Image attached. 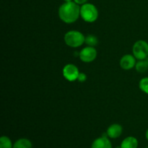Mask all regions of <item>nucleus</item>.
Segmentation results:
<instances>
[{
	"mask_svg": "<svg viewBox=\"0 0 148 148\" xmlns=\"http://www.w3.org/2000/svg\"><path fill=\"white\" fill-rule=\"evenodd\" d=\"M0 148H13L12 140L7 136H2L0 138Z\"/></svg>",
	"mask_w": 148,
	"mask_h": 148,
	"instance_id": "nucleus-14",
	"label": "nucleus"
},
{
	"mask_svg": "<svg viewBox=\"0 0 148 148\" xmlns=\"http://www.w3.org/2000/svg\"><path fill=\"white\" fill-rule=\"evenodd\" d=\"M64 1H66H66H72V0H64Z\"/></svg>",
	"mask_w": 148,
	"mask_h": 148,
	"instance_id": "nucleus-19",
	"label": "nucleus"
},
{
	"mask_svg": "<svg viewBox=\"0 0 148 148\" xmlns=\"http://www.w3.org/2000/svg\"><path fill=\"white\" fill-rule=\"evenodd\" d=\"M116 148H121V146H118V147H116Z\"/></svg>",
	"mask_w": 148,
	"mask_h": 148,
	"instance_id": "nucleus-20",
	"label": "nucleus"
},
{
	"mask_svg": "<svg viewBox=\"0 0 148 148\" xmlns=\"http://www.w3.org/2000/svg\"><path fill=\"white\" fill-rule=\"evenodd\" d=\"M139 88L141 91L148 95V77H145L140 79L139 82Z\"/></svg>",
	"mask_w": 148,
	"mask_h": 148,
	"instance_id": "nucleus-15",
	"label": "nucleus"
},
{
	"mask_svg": "<svg viewBox=\"0 0 148 148\" xmlns=\"http://www.w3.org/2000/svg\"><path fill=\"white\" fill-rule=\"evenodd\" d=\"M74 1L79 5H82V4L87 3L88 0H74Z\"/></svg>",
	"mask_w": 148,
	"mask_h": 148,
	"instance_id": "nucleus-17",
	"label": "nucleus"
},
{
	"mask_svg": "<svg viewBox=\"0 0 148 148\" xmlns=\"http://www.w3.org/2000/svg\"><path fill=\"white\" fill-rule=\"evenodd\" d=\"M137 59L133 54H125L121 58L119 65L121 69L124 70H130L135 67Z\"/></svg>",
	"mask_w": 148,
	"mask_h": 148,
	"instance_id": "nucleus-7",
	"label": "nucleus"
},
{
	"mask_svg": "<svg viewBox=\"0 0 148 148\" xmlns=\"http://www.w3.org/2000/svg\"><path fill=\"white\" fill-rule=\"evenodd\" d=\"M87 79V75H85L84 72H79V76L77 77V80L79 81V82H85Z\"/></svg>",
	"mask_w": 148,
	"mask_h": 148,
	"instance_id": "nucleus-16",
	"label": "nucleus"
},
{
	"mask_svg": "<svg viewBox=\"0 0 148 148\" xmlns=\"http://www.w3.org/2000/svg\"><path fill=\"white\" fill-rule=\"evenodd\" d=\"M85 43L88 46L95 47L98 43V39L95 35H88L87 36H85Z\"/></svg>",
	"mask_w": 148,
	"mask_h": 148,
	"instance_id": "nucleus-13",
	"label": "nucleus"
},
{
	"mask_svg": "<svg viewBox=\"0 0 148 148\" xmlns=\"http://www.w3.org/2000/svg\"><path fill=\"white\" fill-rule=\"evenodd\" d=\"M145 137H146V139H147V140L148 141V129L147 130V131H146V133H145Z\"/></svg>",
	"mask_w": 148,
	"mask_h": 148,
	"instance_id": "nucleus-18",
	"label": "nucleus"
},
{
	"mask_svg": "<svg viewBox=\"0 0 148 148\" xmlns=\"http://www.w3.org/2000/svg\"><path fill=\"white\" fill-rule=\"evenodd\" d=\"M132 53L137 60H143L148 57V43L144 40H139L134 43Z\"/></svg>",
	"mask_w": 148,
	"mask_h": 148,
	"instance_id": "nucleus-4",
	"label": "nucleus"
},
{
	"mask_svg": "<svg viewBox=\"0 0 148 148\" xmlns=\"http://www.w3.org/2000/svg\"><path fill=\"white\" fill-rule=\"evenodd\" d=\"M139 145V142L136 137L130 136L123 140L121 143V148H137Z\"/></svg>",
	"mask_w": 148,
	"mask_h": 148,
	"instance_id": "nucleus-10",
	"label": "nucleus"
},
{
	"mask_svg": "<svg viewBox=\"0 0 148 148\" xmlns=\"http://www.w3.org/2000/svg\"><path fill=\"white\" fill-rule=\"evenodd\" d=\"M13 148H33V144L28 139L20 138L13 144Z\"/></svg>",
	"mask_w": 148,
	"mask_h": 148,
	"instance_id": "nucleus-11",
	"label": "nucleus"
},
{
	"mask_svg": "<svg viewBox=\"0 0 148 148\" xmlns=\"http://www.w3.org/2000/svg\"><path fill=\"white\" fill-rule=\"evenodd\" d=\"M97 55H98L97 50L95 47L92 46H87L79 52V59L85 63H90L93 62L96 59Z\"/></svg>",
	"mask_w": 148,
	"mask_h": 148,
	"instance_id": "nucleus-5",
	"label": "nucleus"
},
{
	"mask_svg": "<svg viewBox=\"0 0 148 148\" xmlns=\"http://www.w3.org/2000/svg\"><path fill=\"white\" fill-rule=\"evenodd\" d=\"M123 132V128L121 125L119 124H113L108 127L106 134L110 139L119 138Z\"/></svg>",
	"mask_w": 148,
	"mask_h": 148,
	"instance_id": "nucleus-9",
	"label": "nucleus"
},
{
	"mask_svg": "<svg viewBox=\"0 0 148 148\" xmlns=\"http://www.w3.org/2000/svg\"><path fill=\"white\" fill-rule=\"evenodd\" d=\"M58 14L62 22L66 24H72L80 17V7L75 1H65L59 7Z\"/></svg>",
	"mask_w": 148,
	"mask_h": 148,
	"instance_id": "nucleus-1",
	"label": "nucleus"
},
{
	"mask_svg": "<svg viewBox=\"0 0 148 148\" xmlns=\"http://www.w3.org/2000/svg\"><path fill=\"white\" fill-rule=\"evenodd\" d=\"M80 17L87 23H94L98 18V10L94 4L85 3L80 7Z\"/></svg>",
	"mask_w": 148,
	"mask_h": 148,
	"instance_id": "nucleus-3",
	"label": "nucleus"
},
{
	"mask_svg": "<svg viewBox=\"0 0 148 148\" xmlns=\"http://www.w3.org/2000/svg\"><path fill=\"white\" fill-rule=\"evenodd\" d=\"M62 74L65 79L69 82H74L77 80V77L79 76V71L77 66H75L73 64H68L64 66L62 69Z\"/></svg>",
	"mask_w": 148,
	"mask_h": 148,
	"instance_id": "nucleus-6",
	"label": "nucleus"
},
{
	"mask_svg": "<svg viewBox=\"0 0 148 148\" xmlns=\"http://www.w3.org/2000/svg\"><path fill=\"white\" fill-rule=\"evenodd\" d=\"M91 148H113L111 142L107 134H103L101 137L95 139L91 145Z\"/></svg>",
	"mask_w": 148,
	"mask_h": 148,
	"instance_id": "nucleus-8",
	"label": "nucleus"
},
{
	"mask_svg": "<svg viewBox=\"0 0 148 148\" xmlns=\"http://www.w3.org/2000/svg\"><path fill=\"white\" fill-rule=\"evenodd\" d=\"M85 36L78 30H69L65 33L64 40L71 48H78L85 43Z\"/></svg>",
	"mask_w": 148,
	"mask_h": 148,
	"instance_id": "nucleus-2",
	"label": "nucleus"
},
{
	"mask_svg": "<svg viewBox=\"0 0 148 148\" xmlns=\"http://www.w3.org/2000/svg\"><path fill=\"white\" fill-rule=\"evenodd\" d=\"M135 69L139 73H145L148 70V57L143 60H138L136 63Z\"/></svg>",
	"mask_w": 148,
	"mask_h": 148,
	"instance_id": "nucleus-12",
	"label": "nucleus"
},
{
	"mask_svg": "<svg viewBox=\"0 0 148 148\" xmlns=\"http://www.w3.org/2000/svg\"><path fill=\"white\" fill-rule=\"evenodd\" d=\"M146 148H148V147H146Z\"/></svg>",
	"mask_w": 148,
	"mask_h": 148,
	"instance_id": "nucleus-21",
	"label": "nucleus"
}]
</instances>
